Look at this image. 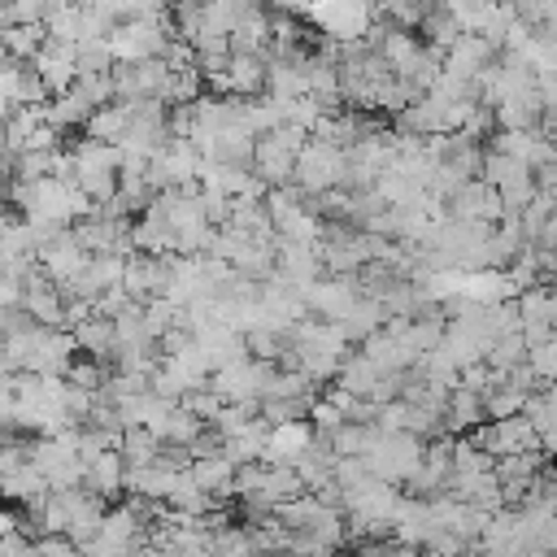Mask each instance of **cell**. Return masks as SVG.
I'll use <instances>...</instances> for the list:
<instances>
[{"label": "cell", "mask_w": 557, "mask_h": 557, "mask_svg": "<svg viewBox=\"0 0 557 557\" xmlns=\"http://www.w3.org/2000/svg\"><path fill=\"white\" fill-rule=\"evenodd\" d=\"M344 170H348V148L322 139V135H309V144H305L300 157H296L292 183H296L305 196H322V191H331V187H344Z\"/></svg>", "instance_id": "1"}, {"label": "cell", "mask_w": 557, "mask_h": 557, "mask_svg": "<svg viewBox=\"0 0 557 557\" xmlns=\"http://www.w3.org/2000/svg\"><path fill=\"white\" fill-rule=\"evenodd\" d=\"M30 65L39 70V78L48 83L52 96L65 91V87H74V78H78V61H74V44H70V39H52V35H48Z\"/></svg>", "instance_id": "2"}, {"label": "cell", "mask_w": 557, "mask_h": 557, "mask_svg": "<svg viewBox=\"0 0 557 557\" xmlns=\"http://www.w3.org/2000/svg\"><path fill=\"white\" fill-rule=\"evenodd\" d=\"M83 487H91L100 500H122L126 496V461H122V448H104L96 457H87V470H83Z\"/></svg>", "instance_id": "3"}, {"label": "cell", "mask_w": 557, "mask_h": 557, "mask_svg": "<svg viewBox=\"0 0 557 557\" xmlns=\"http://www.w3.org/2000/svg\"><path fill=\"white\" fill-rule=\"evenodd\" d=\"M74 331V344H78V352H91V357H100L109 370H113V357H117V322L109 318V313H100V309H91L83 322H74L70 326Z\"/></svg>", "instance_id": "4"}, {"label": "cell", "mask_w": 557, "mask_h": 557, "mask_svg": "<svg viewBox=\"0 0 557 557\" xmlns=\"http://www.w3.org/2000/svg\"><path fill=\"white\" fill-rule=\"evenodd\" d=\"M265 83H270L265 52H231L226 91H235V96H265Z\"/></svg>", "instance_id": "5"}, {"label": "cell", "mask_w": 557, "mask_h": 557, "mask_svg": "<svg viewBox=\"0 0 557 557\" xmlns=\"http://www.w3.org/2000/svg\"><path fill=\"white\" fill-rule=\"evenodd\" d=\"M44 39H48V26L44 22H9V26H0V48L9 57H17V61H35V52L44 48Z\"/></svg>", "instance_id": "6"}, {"label": "cell", "mask_w": 557, "mask_h": 557, "mask_svg": "<svg viewBox=\"0 0 557 557\" xmlns=\"http://www.w3.org/2000/svg\"><path fill=\"white\" fill-rule=\"evenodd\" d=\"M74 61H78V74H100V70H113L117 65L109 39H78L74 44Z\"/></svg>", "instance_id": "7"}, {"label": "cell", "mask_w": 557, "mask_h": 557, "mask_svg": "<svg viewBox=\"0 0 557 557\" xmlns=\"http://www.w3.org/2000/svg\"><path fill=\"white\" fill-rule=\"evenodd\" d=\"M9 305H22V283L13 274H0V309H9Z\"/></svg>", "instance_id": "8"}, {"label": "cell", "mask_w": 557, "mask_h": 557, "mask_svg": "<svg viewBox=\"0 0 557 557\" xmlns=\"http://www.w3.org/2000/svg\"><path fill=\"white\" fill-rule=\"evenodd\" d=\"M9 196H13V165L0 161V205H13Z\"/></svg>", "instance_id": "9"}, {"label": "cell", "mask_w": 557, "mask_h": 557, "mask_svg": "<svg viewBox=\"0 0 557 557\" xmlns=\"http://www.w3.org/2000/svg\"><path fill=\"white\" fill-rule=\"evenodd\" d=\"M0 274H4V252H0Z\"/></svg>", "instance_id": "10"}, {"label": "cell", "mask_w": 557, "mask_h": 557, "mask_svg": "<svg viewBox=\"0 0 557 557\" xmlns=\"http://www.w3.org/2000/svg\"><path fill=\"white\" fill-rule=\"evenodd\" d=\"M0 335H4V331H0Z\"/></svg>", "instance_id": "11"}]
</instances>
